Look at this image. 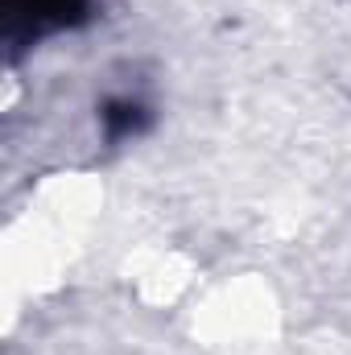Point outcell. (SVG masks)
I'll list each match as a JSON object with an SVG mask.
<instances>
[{
	"mask_svg": "<svg viewBox=\"0 0 351 355\" xmlns=\"http://www.w3.org/2000/svg\"><path fill=\"white\" fill-rule=\"evenodd\" d=\"M91 0H4L8 29L17 33H46V29H67L83 21Z\"/></svg>",
	"mask_w": 351,
	"mask_h": 355,
	"instance_id": "cell-1",
	"label": "cell"
},
{
	"mask_svg": "<svg viewBox=\"0 0 351 355\" xmlns=\"http://www.w3.org/2000/svg\"><path fill=\"white\" fill-rule=\"evenodd\" d=\"M141 103H132V99H120V103H108L103 107V124H108V132L112 137H128V132H137L141 128Z\"/></svg>",
	"mask_w": 351,
	"mask_h": 355,
	"instance_id": "cell-2",
	"label": "cell"
}]
</instances>
